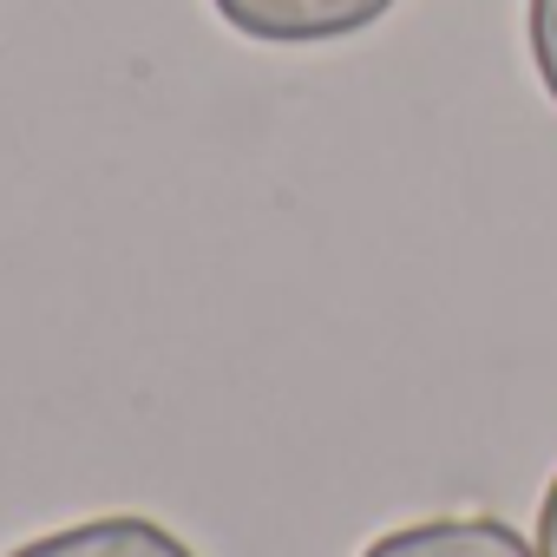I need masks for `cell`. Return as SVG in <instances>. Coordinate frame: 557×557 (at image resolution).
<instances>
[{
	"instance_id": "obj_3",
	"label": "cell",
	"mask_w": 557,
	"mask_h": 557,
	"mask_svg": "<svg viewBox=\"0 0 557 557\" xmlns=\"http://www.w3.org/2000/svg\"><path fill=\"white\" fill-rule=\"evenodd\" d=\"M8 557H190V544L151 518H92V524H66L53 537H34Z\"/></svg>"
},
{
	"instance_id": "obj_1",
	"label": "cell",
	"mask_w": 557,
	"mask_h": 557,
	"mask_svg": "<svg viewBox=\"0 0 557 557\" xmlns=\"http://www.w3.org/2000/svg\"><path fill=\"white\" fill-rule=\"evenodd\" d=\"M394 0H216V14L249 34V40H275V47H309V40H342L374 27Z\"/></svg>"
},
{
	"instance_id": "obj_5",
	"label": "cell",
	"mask_w": 557,
	"mask_h": 557,
	"mask_svg": "<svg viewBox=\"0 0 557 557\" xmlns=\"http://www.w3.org/2000/svg\"><path fill=\"white\" fill-rule=\"evenodd\" d=\"M537 557H557V479H550L544 511H537Z\"/></svg>"
},
{
	"instance_id": "obj_2",
	"label": "cell",
	"mask_w": 557,
	"mask_h": 557,
	"mask_svg": "<svg viewBox=\"0 0 557 557\" xmlns=\"http://www.w3.org/2000/svg\"><path fill=\"white\" fill-rule=\"evenodd\" d=\"M361 557H531V544L498 518H426L374 537Z\"/></svg>"
},
{
	"instance_id": "obj_4",
	"label": "cell",
	"mask_w": 557,
	"mask_h": 557,
	"mask_svg": "<svg viewBox=\"0 0 557 557\" xmlns=\"http://www.w3.org/2000/svg\"><path fill=\"white\" fill-rule=\"evenodd\" d=\"M524 40H531V66L544 92L557 99V0H524Z\"/></svg>"
}]
</instances>
